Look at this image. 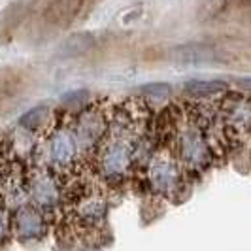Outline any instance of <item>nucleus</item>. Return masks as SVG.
Returning a JSON list of instances; mask_svg holds the SVG:
<instances>
[{
    "label": "nucleus",
    "instance_id": "nucleus-1",
    "mask_svg": "<svg viewBox=\"0 0 251 251\" xmlns=\"http://www.w3.org/2000/svg\"><path fill=\"white\" fill-rule=\"evenodd\" d=\"M168 59L181 64H219L232 61L226 50L204 46V44H183V46L172 48L168 53Z\"/></svg>",
    "mask_w": 251,
    "mask_h": 251
},
{
    "label": "nucleus",
    "instance_id": "nucleus-2",
    "mask_svg": "<svg viewBox=\"0 0 251 251\" xmlns=\"http://www.w3.org/2000/svg\"><path fill=\"white\" fill-rule=\"evenodd\" d=\"M83 0H53L44 12L46 23L59 28H66L81 12Z\"/></svg>",
    "mask_w": 251,
    "mask_h": 251
},
{
    "label": "nucleus",
    "instance_id": "nucleus-3",
    "mask_svg": "<svg viewBox=\"0 0 251 251\" xmlns=\"http://www.w3.org/2000/svg\"><path fill=\"white\" fill-rule=\"evenodd\" d=\"M46 219L34 208H23L15 217V230L17 236L23 240H34L46 234Z\"/></svg>",
    "mask_w": 251,
    "mask_h": 251
},
{
    "label": "nucleus",
    "instance_id": "nucleus-4",
    "mask_svg": "<svg viewBox=\"0 0 251 251\" xmlns=\"http://www.w3.org/2000/svg\"><path fill=\"white\" fill-rule=\"evenodd\" d=\"M97 46V38L91 32H74L70 36H66L61 42L59 50H57V57L61 59H75L85 55Z\"/></svg>",
    "mask_w": 251,
    "mask_h": 251
},
{
    "label": "nucleus",
    "instance_id": "nucleus-5",
    "mask_svg": "<svg viewBox=\"0 0 251 251\" xmlns=\"http://www.w3.org/2000/svg\"><path fill=\"white\" fill-rule=\"evenodd\" d=\"M185 93L191 97H215V95H221L226 89V83L221 79H195V81H187L185 83Z\"/></svg>",
    "mask_w": 251,
    "mask_h": 251
},
{
    "label": "nucleus",
    "instance_id": "nucleus-6",
    "mask_svg": "<svg viewBox=\"0 0 251 251\" xmlns=\"http://www.w3.org/2000/svg\"><path fill=\"white\" fill-rule=\"evenodd\" d=\"M226 0H201L199 8H197V19L204 23V21H212L219 13L225 10Z\"/></svg>",
    "mask_w": 251,
    "mask_h": 251
},
{
    "label": "nucleus",
    "instance_id": "nucleus-7",
    "mask_svg": "<svg viewBox=\"0 0 251 251\" xmlns=\"http://www.w3.org/2000/svg\"><path fill=\"white\" fill-rule=\"evenodd\" d=\"M46 115H48V110H46V108H34V110L26 112L25 115L21 117V125L25 126V128L34 130V128H38L40 123L46 119Z\"/></svg>",
    "mask_w": 251,
    "mask_h": 251
},
{
    "label": "nucleus",
    "instance_id": "nucleus-8",
    "mask_svg": "<svg viewBox=\"0 0 251 251\" xmlns=\"http://www.w3.org/2000/svg\"><path fill=\"white\" fill-rule=\"evenodd\" d=\"M144 95L148 97H155V99H163V97H168L172 93V87L168 83H148L140 89Z\"/></svg>",
    "mask_w": 251,
    "mask_h": 251
},
{
    "label": "nucleus",
    "instance_id": "nucleus-9",
    "mask_svg": "<svg viewBox=\"0 0 251 251\" xmlns=\"http://www.w3.org/2000/svg\"><path fill=\"white\" fill-rule=\"evenodd\" d=\"M6 234H8V223H6V215L0 212V244L4 242Z\"/></svg>",
    "mask_w": 251,
    "mask_h": 251
},
{
    "label": "nucleus",
    "instance_id": "nucleus-10",
    "mask_svg": "<svg viewBox=\"0 0 251 251\" xmlns=\"http://www.w3.org/2000/svg\"><path fill=\"white\" fill-rule=\"evenodd\" d=\"M240 87L251 91V77H242V79H240Z\"/></svg>",
    "mask_w": 251,
    "mask_h": 251
},
{
    "label": "nucleus",
    "instance_id": "nucleus-11",
    "mask_svg": "<svg viewBox=\"0 0 251 251\" xmlns=\"http://www.w3.org/2000/svg\"><path fill=\"white\" fill-rule=\"evenodd\" d=\"M242 2H244V4H251V0H242Z\"/></svg>",
    "mask_w": 251,
    "mask_h": 251
}]
</instances>
